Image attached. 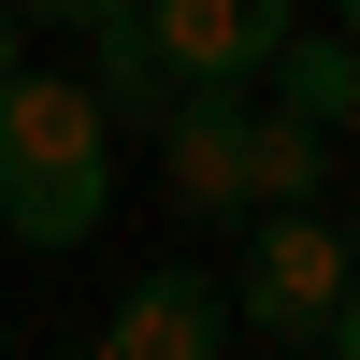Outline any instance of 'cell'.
<instances>
[{"label":"cell","instance_id":"1","mask_svg":"<svg viewBox=\"0 0 360 360\" xmlns=\"http://www.w3.org/2000/svg\"><path fill=\"white\" fill-rule=\"evenodd\" d=\"M115 217V115L101 86L0 72V231L15 245H86Z\"/></svg>","mask_w":360,"mask_h":360},{"label":"cell","instance_id":"2","mask_svg":"<svg viewBox=\"0 0 360 360\" xmlns=\"http://www.w3.org/2000/svg\"><path fill=\"white\" fill-rule=\"evenodd\" d=\"M332 303H346V231L317 217V202H259L245 259H231V332L259 346H332Z\"/></svg>","mask_w":360,"mask_h":360},{"label":"cell","instance_id":"3","mask_svg":"<svg viewBox=\"0 0 360 360\" xmlns=\"http://www.w3.org/2000/svg\"><path fill=\"white\" fill-rule=\"evenodd\" d=\"M245 130H259L245 86H173V115H159V188L188 202V217H245Z\"/></svg>","mask_w":360,"mask_h":360},{"label":"cell","instance_id":"4","mask_svg":"<svg viewBox=\"0 0 360 360\" xmlns=\"http://www.w3.org/2000/svg\"><path fill=\"white\" fill-rule=\"evenodd\" d=\"M144 29H159L173 86H259V58H274L288 0H130Z\"/></svg>","mask_w":360,"mask_h":360},{"label":"cell","instance_id":"5","mask_svg":"<svg viewBox=\"0 0 360 360\" xmlns=\"http://www.w3.org/2000/svg\"><path fill=\"white\" fill-rule=\"evenodd\" d=\"M217 346H231V288L202 274V259H159V274L101 317V360H217Z\"/></svg>","mask_w":360,"mask_h":360},{"label":"cell","instance_id":"6","mask_svg":"<svg viewBox=\"0 0 360 360\" xmlns=\"http://www.w3.org/2000/svg\"><path fill=\"white\" fill-rule=\"evenodd\" d=\"M86 44H101V115H115V130H159V115H173V58H159V29L115 0V15H86Z\"/></svg>","mask_w":360,"mask_h":360},{"label":"cell","instance_id":"7","mask_svg":"<svg viewBox=\"0 0 360 360\" xmlns=\"http://www.w3.org/2000/svg\"><path fill=\"white\" fill-rule=\"evenodd\" d=\"M317 188H332V130L288 115V101H259V130H245V217L259 202H317Z\"/></svg>","mask_w":360,"mask_h":360},{"label":"cell","instance_id":"8","mask_svg":"<svg viewBox=\"0 0 360 360\" xmlns=\"http://www.w3.org/2000/svg\"><path fill=\"white\" fill-rule=\"evenodd\" d=\"M259 72H274L288 115H317V130H332L346 86H360V44H346V29H274V58H259Z\"/></svg>","mask_w":360,"mask_h":360},{"label":"cell","instance_id":"9","mask_svg":"<svg viewBox=\"0 0 360 360\" xmlns=\"http://www.w3.org/2000/svg\"><path fill=\"white\" fill-rule=\"evenodd\" d=\"M332 360H360V231H346V303H332Z\"/></svg>","mask_w":360,"mask_h":360},{"label":"cell","instance_id":"10","mask_svg":"<svg viewBox=\"0 0 360 360\" xmlns=\"http://www.w3.org/2000/svg\"><path fill=\"white\" fill-rule=\"evenodd\" d=\"M15 15H44V29H86V15H115V0H15Z\"/></svg>","mask_w":360,"mask_h":360},{"label":"cell","instance_id":"11","mask_svg":"<svg viewBox=\"0 0 360 360\" xmlns=\"http://www.w3.org/2000/svg\"><path fill=\"white\" fill-rule=\"evenodd\" d=\"M15 44H29V29H15V0H0V72H15Z\"/></svg>","mask_w":360,"mask_h":360},{"label":"cell","instance_id":"12","mask_svg":"<svg viewBox=\"0 0 360 360\" xmlns=\"http://www.w3.org/2000/svg\"><path fill=\"white\" fill-rule=\"evenodd\" d=\"M332 29H346V44H360V0H332Z\"/></svg>","mask_w":360,"mask_h":360},{"label":"cell","instance_id":"13","mask_svg":"<svg viewBox=\"0 0 360 360\" xmlns=\"http://www.w3.org/2000/svg\"><path fill=\"white\" fill-rule=\"evenodd\" d=\"M332 130H346V144H360V86H346V115H332Z\"/></svg>","mask_w":360,"mask_h":360}]
</instances>
